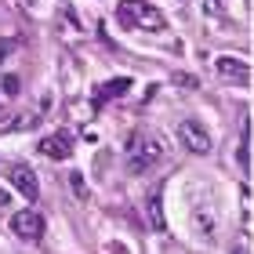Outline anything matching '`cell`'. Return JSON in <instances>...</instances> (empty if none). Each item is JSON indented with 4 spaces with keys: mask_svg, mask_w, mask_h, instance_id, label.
Instances as JSON below:
<instances>
[{
    "mask_svg": "<svg viewBox=\"0 0 254 254\" xmlns=\"http://www.w3.org/2000/svg\"><path fill=\"white\" fill-rule=\"evenodd\" d=\"M175 84H178L182 91H196V87H200V76H192V73H175Z\"/></svg>",
    "mask_w": 254,
    "mask_h": 254,
    "instance_id": "11",
    "label": "cell"
},
{
    "mask_svg": "<svg viewBox=\"0 0 254 254\" xmlns=\"http://www.w3.org/2000/svg\"><path fill=\"white\" fill-rule=\"evenodd\" d=\"M117 18H120L124 29H142V33H164L167 29V15L160 7H153L149 0H120Z\"/></svg>",
    "mask_w": 254,
    "mask_h": 254,
    "instance_id": "1",
    "label": "cell"
},
{
    "mask_svg": "<svg viewBox=\"0 0 254 254\" xmlns=\"http://www.w3.org/2000/svg\"><path fill=\"white\" fill-rule=\"evenodd\" d=\"M196 225L207 240H214V218H211V203H200L196 207Z\"/></svg>",
    "mask_w": 254,
    "mask_h": 254,
    "instance_id": "9",
    "label": "cell"
},
{
    "mask_svg": "<svg viewBox=\"0 0 254 254\" xmlns=\"http://www.w3.org/2000/svg\"><path fill=\"white\" fill-rule=\"evenodd\" d=\"M7 182L18 189L22 200H29V203L40 196V182H37V175H33V167H29V164H22V160L7 167Z\"/></svg>",
    "mask_w": 254,
    "mask_h": 254,
    "instance_id": "6",
    "label": "cell"
},
{
    "mask_svg": "<svg viewBox=\"0 0 254 254\" xmlns=\"http://www.w3.org/2000/svg\"><path fill=\"white\" fill-rule=\"evenodd\" d=\"M4 207H7V192L0 189V211H4Z\"/></svg>",
    "mask_w": 254,
    "mask_h": 254,
    "instance_id": "14",
    "label": "cell"
},
{
    "mask_svg": "<svg viewBox=\"0 0 254 254\" xmlns=\"http://www.w3.org/2000/svg\"><path fill=\"white\" fill-rule=\"evenodd\" d=\"M127 87H134L127 76H120V80H106L98 91H95V102H109V98H120V95H127Z\"/></svg>",
    "mask_w": 254,
    "mask_h": 254,
    "instance_id": "8",
    "label": "cell"
},
{
    "mask_svg": "<svg viewBox=\"0 0 254 254\" xmlns=\"http://www.w3.org/2000/svg\"><path fill=\"white\" fill-rule=\"evenodd\" d=\"M214 73L222 80L251 84V65H247V59H236V55H222V59H214Z\"/></svg>",
    "mask_w": 254,
    "mask_h": 254,
    "instance_id": "7",
    "label": "cell"
},
{
    "mask_svg": "<svg viewBox=\"0 0 254 254\" xmlns=\"http://www.w3.org/2000/svg\"><path fill=\"white\" fill-rule=\"evenodd\" d=\"M178 142L189 149V153H196V156H207L214 149V142H211V134H207V127L200 124V120H182L178 124Z\"/></svg>",
    "mask_w": 254,
    "mask_h": 254,
    "instance_id": "4",
    "label": "cell"
},
{
    "mask_svg": "<svg viewBox=\"0 0 254 254\" xmlns=\"http://www.w3.org/2000/svg\"><path fill=\"white\" fill-rule=\"evenodd\" d=\"M11 233H15L22 244H40L44 236V214L37 207H22L18 214H11Z\"/></svg>",
    "mask_w": 254,
    "mask_h": 254,
    "instance_id": "3",
    "label": "cell"
},
{
    "mask_svg": "<svg viewBox=\"0 0 254 254\" xmlns=\"http://www.w3.org/2000/svg\"><path fill=\"white\" fill-rule=\"evenodd\" d=\"M22 91V80L18 76H4V95H18Z\"/></svg>",
    "mask_w": 254,
    "mask_h": 254,
    "instance_id": "13",
    "label": "cell"
},
{
    "mask_svg": "<svg viewBox=\"0 0 254 254\" xmlns=\"http://www.w3.org/2000/svg\"><path fill=\"white\" fill-rule=\"evenodd\" d=\"M233 254H247V251H244V247H236V251H233Z\"/></svg>",
    "mask_w": 254,
    "mask_h": 254,
    "instance_id": "15",
    "label": "cell"
},
{
    "mask_svg": "<svg viewBox=\"0 0 254 254\" xmlns=\"http://www.w3.org/2000/svg\"><path fill=\"white\" fill-rule=\"evenodd\" d=\"M149 218H153V229H156V233H167V218L160 214V189L149 196Z\"/></svg>",
    "mask_w": 254,
    "mask_h": 254,
    "instance_id": "10",
    "label": "cell"
},
{
    "mask_svg": "<svg viewBox=\"0 0 254 254\" xmlns=\"http://www.w3.org/2000/svg\"><path fill=\"white\" fill-rule=\"evenodd\" d=\"M69 189H73L80 200L87 196V182H84V175H80V171H73V175H69Z\"/></svg>",
    "mask_w": 254,
    "mask_h": 254,
    "instance_id": "12",
    "label": "cell"
},
{
    "mask_svg": "<svg viewBox=\"0 0 254 254\" xmlns=\"http://www.w3.org/2000/svg\"><path fill=\"white\" fill-rule=\"evenodd\" d=\"M37 149H40V156H48V160H69L76 153V138L69 131H51V134L40 138Z\"/></svg>",
    "mask_w": 254,
    "mask_h": 254,
    "instance_id": "5",
    "label": "cell"
},
{
    "mask_svg": "<svg viewBox=\"0 0 254 254\" xmlns=\"http://www.w3.org/2000/svg\"><path fill=\"white\" fill-rule=\"evenodd\" d=\"M160 160H164V142L156 134H134L131 138V145H127V171L131 175H145Z\"/></svg>",
    "mask_w": 254,
    "mask_h": 254,
    "instance_id": "2",
    "label": "cell"
}]
</instances>
